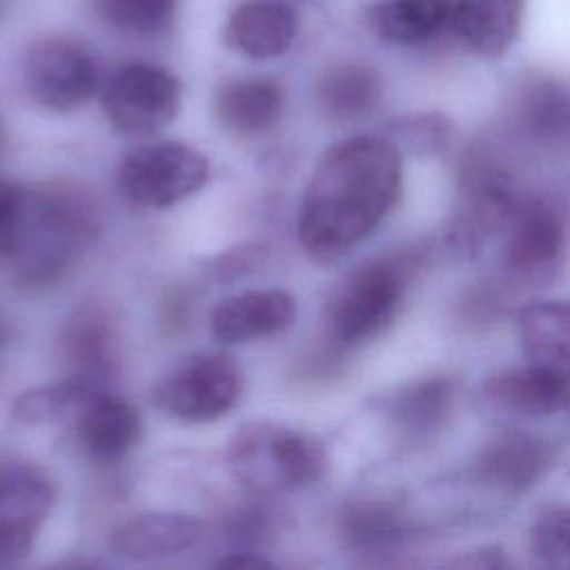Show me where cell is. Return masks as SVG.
<instances>
[{"instance_id": "1", "label": "cell", "mask_w": 570, "mask_h": 570, "mask_svg": "<svg viewBox=\"0 0 570 570\" xmlns=\"http://www.w3.org/2000/svg\"><path fill=\"white\" fill-rule=\"evenodd\" d=\"M403 160L392 138L358 134L316 163L298 209V243L316 263H336L361 245L396 205Z\"/></svg>"}, {"instance_id": "2", "label": "cell", "mask_w": 570, "mask_h": 570, "mask_svg": "<svg viewBox=\"0 0 570 570\" xmlns=\"http://www.w3.org/2000/svg\"><path fill=\"white\" fill-rule=\"evenodd\" d=\"M100 212L91 194L71 183L29 187L20 247L11 261L27 285L58 281L65 269L94 243Z\"/></svg>"}, {"instance_id": "3", "label": "cell", "mask_w": 570, "mask_h": 570, "mask_svg": "<svg viewBox=\"0 0 570 570\" xmlns=\"http://www.w3.org/2000/svg\"><path fill=\"white\" fill-rule=\"evenodd\" d=\"M421 267L416 249L370 258L345 274L325 305V323L343 347H358L381 336L399 316L410 283Z\"/></svg>"}, {"instance_id": "4", "label": "cell", "mask_w": 570, "mask_h": 570, "mask_svg": "<svg viewBox=\"0 0 570 570\" xmlns=\"http://www.w3.org/2000/svg\"><path fill=\"white\" fill-rule=\"evenodd\" d=\"M227 468L252 494L269 497L318 481L327 452L318 436L274 421H249L227 443Z\"/></svg>"}, {"instance_id": "5", "label": "cell", "mask_w": 570, "mask_h": 570, "mask_svg": "<svg viewBox=\"0 0 570 570\" xmlns=\"http://www.w3.org/2000/svg\"><path fill=\"white\" fill-rule=\"evenodd\" d=\"M240 387V367L229 354L198 352L154 387V405L187 423H209L234 407Z\"/></svg>"}, {"instance_id": "6", "label": "cell", "mask_w": 570, "mask_h": 570, "mask_svg": "<svg viewBox=\"0 0 570 570\" xmlns=\"http://www.w3.org/2000/svg\"><path fill=\"white\" fill-rule=\"evenodd\" d=\"M209 176L207 158L178 140L129 151L118 167L120 191L140 207L163 209L198 191Z\"/></svg>"}, {"instance_id": "7", "label": "cell", "mask_w": 570, "mask_h": 570, "mask_svg": "<svg viewBox=\"0 0 570 570\" xmlns=\"http://www.w3.org/2000/svg\"><path fill=\"white\" fill-rule=\"evenodd\" d=\"M183 105L180 80L156 65L134 62L118 69L105 91L102 109L125 134H151L169 125Z\"/></svg>"}, {"instance_id": "8", "label": "cell", "mask_w": 570, "mask_h": 570, "mask_svg": "<svg viewBox=\"0 0 570 570\" xmlns=\"http://www.w3.org/2000/svg\"><path fill=\"white\" fill-rule=\"evenodd\" d=\"M56 501L49 474L22 459H0V566L33 546Z\"/></svg>"}, {"instance_id": "9", "label": "cell", "mask_w": 570, "mask_h": 570, "mask_svg": "<svg viewBox=\"0 0 570 570\" xmlns=\"http://www.w3.org/2000/svg\"><path fill=\"white\" fill-rule=\"evenodd\" d=\"M24 87L45 109L71 111L87 102L98 85L94 58L76 42L47 38L36 42L24 58Z\"/></svg>"}, {"instance_id": "10", "label": "cell", "mask_w": 570, "mask_h": 570, "mask_svg": "<svg viewBox=\"0 0 570 570\" xmlns=\"http://www.w3.org/2000/svg\"><path fill=\"white\" fill-rule=\"evenodd\" d=\"M505 229V269L523 283L548 281L566 247V225L557 207L543 198H519Z\"/></svg>"}, {"instance_id": "11", "label": "cell", "mask_w": 570, "mask_h": 570, "mask_svg": "<svg viewBox=\"0 0 570 570\" xmlns=\"http://www.w3.org/2000/svg\"><path fill=\"white\" fill-rule=\"evenodd\" d=\"M80 450L96 463L120 461L140 439V416L105 387L85 394L69 419Z\"/></svg>"}, {"instance_id": "12", "label": "cell", "mask_w": 570, "mask_h": 570, "mask_svg": "<svg viewBox=\"0 0 570 570\" xmlns=\"http://www.w3.org/2000/svg\"><path fill=\"white\" fill-rule=\"evenodd\" d=\"M519 196L510 178L494 167H472L463 176L461 205L454 216L450 240L461 252H474L492 232L505 227Z\"/></svg>"}, {"instance_id": "13", "label": "cell", "mask_w": 570, "mask_h": 570, "mask_svg": "<svg viewBox=\"0 0 570 570\" xmlns=\"http://www.w3.org/2000/svg\"><path fill=\"white\" fill-rule=\"evenodd\" d=\"M483 399L517 416H552L570 410V372L530 363L492 374L483 383Z\"/></svg>"}, {"instance_id": "14", "label": "cell", "mask_w": 570, "mask_h": 570, "mask_svg": "<svg viewBox=\"0 0 570 570\" xmlns=\"http://www.w3.org/2000/svg\"><path fill=\"white\" fill-rule=\"evenodd\" d=\"M296 318V301L285 289H249L223 298L212 314V332L220 343L238 345L281 334Z\"/></svg>"}, {"instance_id": "15", "label": "cell", "mask_w": 570, "mask_h": 570, "mask_svg": "<svg viewBox=\"0 0 570 570\" xmlns=\"http://www.w3.org/2000/svg\"><path fill=\"white\" fill-rule=\"evenodd\" d=\"M552 465L548 441L525 432H501L479 452L474 463L476 479L499 492H528Z\"/></svg>"}, {"instance_id": "16", "label": "cell", "mask_w": 570, "mask_h": 570, "mask_svg": "<svg viewBox=\"0 0 570 570\" xmlns=\"http://www.w3.org/2000/svg\"><path fill=\"white\" fill-rule=\"evenodd\" d=\"M203 537L198 519L183 512H147L109 532V550L127 561H156L191 550Z\"/></svg>"}, {"instance_id": "17", "label": "cell", "mask_w": 570, "mask_h": 570, "mask_svg": "<svg viewBox=\"0 0 570 570\" xmlns=\"http://www.w3.org/2000/svg\"><path fill=\"white\" fill-rule=\"evenodd\" d=\"M298 20L289 4L278 0H247L238 4L223 29V40L229 49L267 60L283 56L296 38Z\"/></svg>"}, {"instance_id": "18", "label": "cell", "mask_w": 570, "mask_h": 570, "mask_svg": "<svg viewBox=\"0 0 570 570\" xmlns=\"http://www.w3.org/2000/svg\"><path fill=\"white\" fill-rule=\"evenodd\" d=\"M523 9L525 0H454L450 27L472 53L499 58L517 40Z\"/></svg>"}, {"instance_id": "19", "label": "cell", "mask_w": 570, "mask_h": 570, "mask_svg": "<svg viewBox=\"0 0 570 570\" xmlns=\"http://www.w3.org/2000/svg\"><path fill=\"white\" fill-rule=\"evenodd\" d=\"M454 401L456 387L452 379H421L392 396L390 421L407 445H425L450 423Z\"/></svg>"}, {"instance_id": "20", "label": "cell", "mask_w": 570, "mask_h": 570, "mask_svg": "<svg viewBox=\"0 0 570 570\" xmlns=\"http://www.w3.org/2000/svg\"><path fill=\"white\" fill-rule=\"evenodd\" d=\"M69 376L105 385L116 370V332L111 316L96 305L80 307L62 330Z\"/></svg>"}, {"instance_id": "21", "label": "cell", "mask_w": 570, "mask_h": 570, "mask_svg": "<svg viewBox=\"0 0 570 570\" xmlns=\"http://www.w3.org/2000/svg\"><path fill=\"white\" fill-rule=\"evenodd\" d=\"M316 107L332 122H352L372 114L383 98L379 71L361 60L327 67L316 82Z\"/></svg>"}, {"instance_id": "22", "label": "cell", "mask_w": 570, "mask_h": 570, "mask_svg": "<svg viewBox=\"0 0 570 570\" xmlns=\"http://www.w3.org/2000/svg\"><path fill=\"white\" fill-rule=\"evenodd\" d=\"M218 122L236 136L269 131L283 114V91L274 80L245 78L227 82L214 100Z\"/></svg>"}, {"instance_id": "23", "label": "cell", "mask_w": 570, "mask_h": 570, "mask_svg": "<svg viewBox=\"0 0 570 570\" xmlns=\"http://www.w3.org/2000/svg\"><path fill=\"white\" fill-rule=\"evenodd\" d=\"M338 534L356 552H385L407 539L410 523L392 499H354L338 514Z\"/></svg>"}, {"instance_id": "24", "label": "cell", "mask_w": 570, "mask_h": 570, "mask_svg": "<svg viewBox=\"0 0 570 570\" xmlns=\"http://www.w3.org/2000/svg\"><path fill=\"white\" fill-rule=\"evenodd\" d=\"M517 330L530 363L570 372V301H537L521 307Z\"/></svg>"}, {"instance_id": "25", "label": "cell", "mask_w": 570, "mask_h": 570, "mask_svg": "<svg viewBox=\"0 0 570 570\" xmlns=\"http://www.w3.org/2000/svg\"><path fill=\"white\" fill-rule=\"evenodd\" d=\"M454 0H381L370 9L372 31L392 45H421L452 20Z\"/></svg>"}, {"instance_id": "26", "label": "cell", "mask_w": 570, "mask_h": 570, "mask_svg": "<svg viewBox=\"0 0 570 570\" xmlns=\"http://www.w3.org/2000/svg\"><path fill=\"white\" fill-rule=\"evenodd\" d=\"M94 387H105V385H96V383L82 381L78 376H67L51 385H42V387L22 392L13 401L11 412L18 421L29 423V425L69 421L73 410L78 407V403Z\"/></svg>"}, {"instance_id": "27", "label": "cell", "mask_w": 570, "mask_h": 570, "mask_svg": "<svg viewBox=\"0 0 570 570\" xmlns=\"http://www.w3.org/2000/svg\"><path fill=\"white\" fill-rule=\"evenodd\" d=\"M91 7L118 31L156 36L171 24L176 0H91Z\"/></svg>"}, {"instance_id": "28", "label": "cell", "mask_w": 570, "mask_h": 570, "mask_svg": "<svg viewBox=\"0 0 570 570\" xmlns=\"http://www.w3.org/2000/svg\"><path fill=\"white\" fill-rule=\"evenodd\" d=\"M521 114L532 131H557L570 118V96L548 78H532L523 87Z\"/></svg>"}, {"instance_id": "29", "label": "cell", "mask_w": 570, "mask_h": 570, "mask_svg": "<svg viewBox=\"0 0 570 570\" xmlns=\"http://www.w3.org/2000/svg\"><path fill=\"white\" fill-rule=\"evenodd\" d=\"M530 548L539 563L570 570V508L546 512L532 525Z\"/></svg>"}, {"instance_id": "30", "label": "cell", "mask_w": 570, "mask_h": 570, "mask_svg": "<svg viewBox=\"0 0 570 570\" xmlns=\"http://www.w3.org/2000/svg\"><path fill=\"white\" fill-rule=\"evenodd\" d=\"M29 187L0 178V263H11L22 238Z\"/></svg>"}, {"instance_id": "31", "label": "cell", "mask_w": 570, "mask_h": 570, "mask_svg": "<svg viewBox=\"0 0 570 570\" xmlns=\"http://www.w3.org/2000/svg\"><path fill=\"white\" fill-rule=\"evenodd\" d=\"M399 142L407 145L414 151L428 154L434 149H441L448 145V138L452 134V125L441 114H421L405 118L394 127Z\"/></svg>"}, {"instance_id": "32", "label": "cell", "mask_w": 570, "mask_h": 570, "mask_svg": "<svg viewBox=\"0 0 570 570\" xmlns=\"http://www.w3.org/2000/svg\"><path fill=\"white\" fill-rule=\"evenodd\" d=\"M272 517L274 514L261 505L238 510L229 519V534L236 543H245V546L261 543L272 532Z\"/></svg>"}, {"instance_id": "33", "label": "cell", "mask_w": 570, "mask_h": 570, "mask_svg": "<svg viewBox=\"0 0 570 570\" xmlns=\"http://www.w3.org/2000/svg\"><path fill=\"white\" fill-rule=\"evenodd\" d=\"M454 566H465V568H503L508 566V559L501 548H481L470 552L468 557H461L454 561Z\"/></svg>"}, {"instance_id": "34", "label": "cell", "mask_w": 570, "mask_h": 570, "mask_svg": "<svg viewBox=\"0 0 570 570\" xmlns=\"http://www.w3.org/2000/svg\"><path fill=\"white\" fill-rule=\"evenodd\" d=\"M216 566H234V568H261V566H272L267 559H263L254 550H234L227 557H223Z\"/></svg>"}, {"instance_id": "35", "label": "cell", "mask_w": 570, "mask_h": 570, "mask_svg": "<svg viewBox=\"0 0 570 570\" xmlns=\"http://www.w3.org/2000/svg\"><path fill=\"white\" fill-rule=\"evenodd\" d=\"M4 140H7V136H4V125H2V118H0V156L4 151Z\"/></svg>"}]
</instances>
